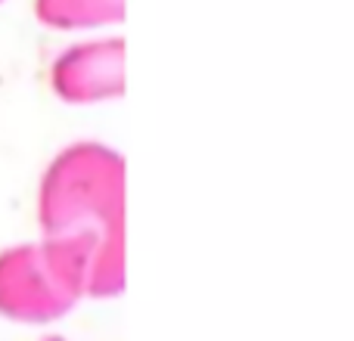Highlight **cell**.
Here are the masks:
<instances>
[{
    "label": "cell",
    "instance_id": "obj_5",
    "mask_svg": "<svg viewBox=\"0 0 354 341\" xmlns=\"http://www.w3.org/2000/svg\"><path fill=\"white\" fill-rule=\"evenodd\" d=\"M44 341H62V338H44Z\"/></svg>",
    "mask_w": 354,
    "mask_h": 341
},
{
    "label": "cell",
    "instance_id": "obj_4",
    "mask_svg": "<svg viewBox=\"0 0 354 341\" xmlns=\"http://www.w3.org/2000/svg\"><path fill=\"white\" fill-rule=\"evenodd\" d=\"M35 16L50 28H97L122 22L124 0H37Z\"/></svg>",
    "mask_w": 354,
    "mask_h": 341
},
{
    "label": "cell",
    "instance_id": "obj_2",
    "mask_svg": "<svg viewBox=\"0 0 354 341\" xmlns=\"http://www.w3.org/2000/svg\"><path fill=\"white\" fill-rule=\"evenodd\" d=\"M81 298V280L47 242L0 251V313L6 320L53 323Z\"/></svg>",
    "mask_w": 354,
    "mask_h": 341
},
{
    "label": "cell",
    "instance_id": "obj_1",
    "mask_svg": "<svg viewBox=\"0 0 354 341\" xmlns=\"http://www.w3.org/2000/svg\"><path fill=\"white\" fill-rule=\"evenodd\" d=\"M124 159L100 143H75L41 183V230L81 280L84 298L124 289Z\"/></svg>",
    "mask_w": 354,
    "mask_h": 341
},
{
    "label": "cell",
    "instance_id": "obj_3",
    "mask_svg": "<svg viewBox=\"0 0 354 341\" xmlns=\"http://www.w3.org/2000/svg\"><path fill=\"white\" fill-rule=\"evenodd\" d=\"M53 90L66 103H100L115 99L124 90V43L93 41L72 47L53 62Z\"/></svg>",
    "mask_w": 354,
    "mask_h": 341
}]
</instances>
